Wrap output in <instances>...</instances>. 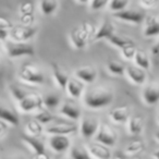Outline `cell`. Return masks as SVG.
I'll return each instance as SVG.
<instances>
[{"mask_svg":"<svg viewBox=\"0 0 159 159\" xmlns=\"http://www.w3.org/2000/svg\"><path fill=\"white\" fill-rule=\"evenodd\" d=\"M113 100V92L106 86H95L83 94V102L91 109H102L109 106Z\"/></svg>","mask_w":159,"mask_h":159,"instance_id":"1","label":"cell"},{"mask_svg":"<svg viewBox=\"0 0 159 159\" xmlns=\"http://www.w3.org/2000/svg\"><path fill=\"white\" fill-rule=\"evenodd\" d=\"M96 29L92 23L84 22L74 27L70 33V40L75 49H84L95 35Z\"/></svg>","mask_w":159,"mask_h":159,"instance_id":"2","label":"cell"},{"mask_svg":"<svg viewBox=\"0 0 159 159\" xmlns=\"http://www.w3.org/2000/svg\"><path fill=\"white\" fill-rule=\"evenodd\" d=\"M7 53L12 59L22 57H31L35 55V49L27 42H7L6 43Z\"/></svg>","mask_w":159,"mask_h":159,"instance_id":"3","label":"cell"},{"mask_svg":"<svg viewBox=\"0 0 159 159\" xmlns=\"http://www.w3.org/2000/svg\"><path fill=\"white\" fill-rule=\"evenodd\" d=\"M18 107L24 113H30L35 110H39L44 107L43 96L37 93L27 92L24 95V97L18 102Z\"/></svg>","mask_w":159,"mask_h":159,"instance_id":"4","label":"cell"},{"mask_svg":"<svg viewBox=\"0 0 159 159\" xmlns=\"http://www.w3.org/2000/svg\"><path fill=\"white\" fill-rule=\"evenodd\" d=\"M20 77L23 82L31 85H40L45 81V76L42 70H39L37 66L31 63L24 64L21 68Z\"/></svg>","mask_w":159,"mask_h":159,"instance_id":"5","label":"cell"},{"mask_svg":"<svg viewBox=\"0 0 159 159\" xmlns=\"http://www.w3.org/2000/svg\"><path fill=\"white\" fill-rule=\"evenodd\" d=\"M100 122L97 117L93 115H85L81 117V122H80V133L82 137L86 139H92L95 136L99 129Z\"/></svg>","mask_w":159,"mask_h":159,"instance_id":"6","label":"cell"},{"mask_svg":"<svg viewBox=\"0 0 159 159\" xmlns=\"http://www.w3.org/2000/svg\"><path fill=\"white\" fill-rule=\"evenodd\" d=\"M37 33V29L31 25H16L10 30V37L14 42H29Z\"/></svg>","mask_w":159,"mask_h":159,"instance_id":"7","label":"cell"},{"mask_svg":"<svg viewBox=\"0 0 159 159\" xmlns=\"http://www.w3.org/2000/svg\"><path fill=\"white\" fill-rule=\"evenodd\" d=\"M21 139L23 141V143L26 144L27 147L31 149V152H33V156L37 159H47L48 155L46 152V148H45L44 143L37 139L36 136H32L30 134H24L21 136Z\"/></svg>","mask_w":159,"mask_h":159,"instance_id":"8","label":"cell"},{"mask_svg":"<svg viewBox=\"0 0 159 159\" xmlns=\"http://www.w3.org/2000/svg\"><path fill=\"white\" fill-rule=\"evenodd\" d=\"M113 18L123 22L132 24H141L145 20V13L139 9H123L120 11L113 12Z\"/></svg>","mask_w":159,"mask_h":159,"instance_id":"9","label":"cell"},{"mask_svg":"<svg viewBox=\"0 0 159 159\" xmlns=\"http://www.w3.org/2000/svg\"><path fill=\"white\" fill-rule=\"evenodd\" d=\"M95 141L111 147V146L116 145V142H117V133H116V131L113 130L111 126H109L108 124L100 123L99 129H98L97 133H96V135H95Z\"/></svg>","mask_w":159,"mask_h":159,"instance_id":"10","label":"cell"},{"mask_svg":"<svg viewBox=\"0 0 159 159\" xmlns=\"http://www.w3.org/2000/svg\"><path fill=\"white\" fill-rule=\"evenodd\" d=\"M49 147L55 152H64L71 147V141L68 135L52 134L48 139Z\"/></svg>","mask_w":159,"mask_h":159,"instance_id":"11","label":"cell"},{"mask_svg":"<svg viewBox=\"0 0 159 159\" xmlns=\"http://www.w3.org/2000/svg\"><path fill=\"white\" fill-rule=\"evenodd\" d=\"M143 99L147 105H155L159 102V80L152 81L144 87Z\"/></svg>","mask_w":159,"mask_h":159,"instance_id":"12","label":"cell"},{"mask_svg":"<svg viewBox=\"0 0 159 159\" xmlns=\"http://www.w3.org/2000/svg\"><path fill=\"white\" fill-rule=\"evenodd\" d=\"M51 72H52V76L58 86L61 89H66L69 80H70L68 71L57 62H51Z\"/></svg>","mask_w":159,"mask_h":159,"instance_id":"13","label":"cell"},{"mask_svg":"<svg viewBox=\"0 0 159 159\" xmlns=\"http://www.w3.org/2000/svg\"><path fill=\"white\" fill-rule=\"evenodd\" d=\"M125 73L128 74L129 79L134 84L137 85H143L146 82V79H147L146 70L142 68V66H137V64H130V66H128Z\"/></svg>","mask_w":159,"mask_h":159,"instance_id":"14","label":"cell"},{"mask_svg":"<svg viewBox=\"0 0 159 159\" xmlns=\"http://www.w3.org/2000/svg\"><path fill=\"white\" fill-rule=\"evenodd\" d=\"M87 149H89V154L94 158L98 159H109L111 157V152L109 149V146L105 145L99 142H93L87 145Z\"/></svg>","mask_w":159,"mask_h":159,"instance_id":"15","label":"cell"},{"mask_svg":"<svg viewBox=\"0 0 159 159\" xmlns=\"http://www.w3.org/2000/svg\"><path fill=\"white\" fill-rule=\"evenodd\" d=\"M84 89H85V83L83 81L77 79L76 76L70 77L66 89V91L68 92L70 97L74 98V99L82 97L83 94H84Z\"/></svg>","mask_w":159,"mask_h":159,"instance_id":"16","label":"cell"},{"mask_svg":"<svg viewBox=\"0 0 159 159\" xmlns=\"http://www.w3.org/2000/svg\"><path fill=\"white\" fill-rule=\"evenodd\" d=\"M59 112L61 113L62 116L64 117L69 118L71 120H80L81 117H82V110L77 106L76 104L72 102H66L60 106V109H59Z\"/></svg>","mask_w":159,"mask_h":159,"instance_id":"17","label":"cell"},{"mask_svg":"<svg viewBox=\"0 0 159 159\" xmlns=\"http://www.w3.org/2000/svg\"><path fill=\"white\" fill-rule=\"evenodd\" d=\"M75 76L80 79L81 81L85 83V84H92L95 82L96 77H97V71L95 68L91 66H85L77 68L74 72Z\"/></svg>","mask_w":159,"mask_h":159,"instance_id":"18","label":"cell"},{"mask_svg":"<svg viewBox=\"0 0 159 159\" xmlns=\"http://www.w3.org/2000/svg\"><path fill=\"white\" fill-rule=\"evenodd\" d=\"M113 33H116V27L113 25V23L110 20H104V22L100 24V26L98 27V30H96L95 35L92 38V42H97V40L102 39H107L110 35H112Z\"/></svg>","mask_w":159,"mask_h":159,"instance_id":"19","label":"cell"},{"mask_svg":"<svg viewBox=\"0 0 159 159\" xmlns=\"http://www.w3.org/2000/svg\"><path fill=\"white\" fill-rule=\"evenodd\" d=\"M77 131V126L75 124L71 123H57V124H51V125L47 126L45 129V132L48 133L49 135L52 134H63L69 135L73 134Z\"/></svg>","mask_w":159,"mask_h":159,"instance_id":"20","label":"cell"},{"mask_svg":"<svg viewBox=\"0 0 159 159\" xmlns=\"http://www.w3.org/2000/svg\"><path fill=\"white\" fill-rule=\"evenodd\" d=\"M159 35V14L149 16L145 20V29H144V36L152 37V36Z\"/></svg>","mask_w":159,"mask_h":159,"instance_id":"21","label":"cell"},{"mask_svg":"<svg viewBox=\"0 0 159 159\" xmlns=\"http://www.w3.org/2000/svg\"><path fill=\"white\" fill-rule=\"evenodd\" d=\"M111 120L117 123H125L130 119V108L126 106L123 107H118V108H113L109 112Z\"/></svg>","mask_w":159,"mask_h":159,"instance_id":"22","label":"cell"},{"mask_svg":"<svg viewBox=\"0 0 159 159\" xmlns=\"http://www.w3.org/2000/svg\"><path fill=\"white\" fill-rule=\"evenodd\" d=\"M0 119L7 122L9 125L19 126L20 124V118L12 109L5 106H0Z\"/></svg>","mask_w":159,"mask_h":159,"instance_id":"23","label":"cell"},{"mask_svg":"<svg viewBox=\"0 0 159 159\" xmlns=\"http://www.w3.org/2000/svg\"><path fill=\"white\" fill-rule=\"evenodd\" d=\"M128 129L130 134L139 135L144 130V120L141 116H133L128 121Z\"/></svg>","mask_w":159,"mask_h":159,"instance_id":"24","label":"cell"},{"mask_svg":"<svg viewBox=\"0 0 159 159\" xmlns=\"http://www.w3.org/2000/svg\"><path fill=\"white\" fill-rule=\"evenodd\" d=\"M59 8V1L58 0H40L39 9L43 16H49L56 13Z\"/></svg>","mask_w":159,"mask_h":159,"instance_id":"25","label":"cell"},{"mask_svg":"<svg viewBox=\"0 0 159 159\" xmlns=\"http://www.w3.org/2000/svg\"><path fill=\"white\" fill-rule=\"evenodd\" d=\"M25 131H26L27 134L32 135V136H39L43 134V132L45 131L44 124H42L37 119H32L25 125Z\"/></svg>","mask_w":159,"mask_h":159,"instance_id":"26","label":"cell"},{"mask_svg":"<svg viewBox=\"0 0 159 159\" xmlns=\"http://www.w3.org/2000/svg\"><path fill=\"white\" fill-rule=\"evenodd\" d=\"M70 157L73 159H89L92 156L87 149V146L73 145L70 147Z\"/></svg>","mask_w":159,"mask_h":159,"instance_id":"27","label":"cell"},{"mask_svg":"<svg viewBox=\"0 0 159 159\" xmlns=\"http://www.w3.org/2000/svg\"><path fill=\"white\" fill-rule=\"evenodd\" d=\"M106 40H108L109 43H110L112 46L117 47V48H119L120 50H122L123 48H125L126 46H129V45H132V44H135L134 42H133L132 39H130V38L128 37H122V36H119L117 35L116 33H113L112 35H110L108 38H107Z\"/></svg>","mask_w":159,"mask_h":159,"instance_id":"28","label":"cell"},{"mask_svg":"<svg viewBox=\"0 0 159 159\" xmlns=\"http://www.w3.org/2000/svg\"><path fill=\"white\" fill-rule=\"evenodd\" d=\"M145 149V143L142 139H137V141H133L130 143L124 149V156L126 157H132L135 155L139 154Z\"/></svg>","mask_w":159,"mask_h":159,"instance_id":"29","label":"cell"},{"mask_svg":"<svg viewBox=\"0 0 159 159\" xmlns=\"http://www.w3.org/2000/svg\"><path fill=\"white\" fill-rule=\"evenodd\" d=\"M134 60L137 66H142V68L145 69V70H148V69L150 68L149 57H148L147 52H146L145 50H143V49H137L136 53H135Z\"/></svg>","mask_w":159,"mask_h":159,"instance_id":"30","label":"cell"},{"mask_svg":"<svg viewBox=\"0 0 159 159\" xmlns=\"http://www.w3.org/2000/svg\"><path fill=\"white\" fill-rule=\"evenodd\" d=\"M107 69L111 74L118 75V76L123 75L126 70L125 66L119 60H109L108 63H107Z\"/></svg>","mask_w":159,"mask_h":159,"instance_id":"31","label":"cell"},{"mask_svg":"<svg viewBox=\"0 0 159 159\" xmlns=\"http://www.w3.org/2000/svg\"><path fill=\"white\" fill-rule=\"evenodd\" d=\"M44 106L48 109H55L60 106V97L57 94H47L43 96Z\"/></svg>","mask_w":159,"mask_h":159,"instance_id":"32","label":"cell"},{"mask_svg":"<svg viewBox=\"0 0 159 159\" xmlns=\"http://www.w3.org/2000/svg\"><path fill=\"white\" fill-rule=\"evenodd\" d=\"M35 119H37L38 121L40 122L42 124H50L51 122L55 120V117H53V115L52 113H50L49 111H47V110H42V111H39L38 113H36L35 115Z\"/></svg>","mask_w":159,"mask_h":159,"instance_id":"33","label":"cell"},{"mask_svg":"<svg viewBox=\"0 0 159 159\" xmlns=\"http://www.w3.org/2000/svg\"><path fill=\"white\" fill-rule=\"evenodd\" d=\"M129 5V0H110V2L108 5V8L111 11H120V10H123L128 7Z\"/></svg>","mask_w":159,"mask_h":159,"instance_id":"34","label":"cell"},{"mask_svg":"<svg viewBox=\"0 0 159 159\" xmlns=\"http://www.w3.org/2000/svg\"><path fill=\"white\" fill-rule=\"evenodd\" d=\"M136 50H137V48H136V46H135V44H132L122 49L121 52H122V56H123L126 60H131V59H134Z\"/></svg>","mask_w":159,"mask_h":159,"instance_id":"35","label":"cell"},{"mask_svg":"<svg viewBox=\"0 0 159 159\" xmlns=\"http://www.w3.org/2000/svg\"><path fill=\"white\" fill-rule=\"evenodd\" d=\"M34 5L31 1H24L20 6V13L21 16H33Z\"/></svg>","mask_w":159,"mask_h":159,"instance_id":"36","label":"cell"},{"mask_svg":"<svg viewBox=\"0 0 159 159\" xmlns=\"http://www.w3.org/2000/svg\"><path fill=\"white\" fill-rule=\"evenodd\" d=\"M10 92H11L12 96H13V98L16 100V102H19V100H21L23 97H24V95L27 93L25 89H21V87L16 86V85H10Z\"/></svg>","mask_w":159,"mask_h":159,"instance_id":"37","label":"cell"},{"mask_svg":"<svg viewBox=\"0 0 159 159\" xmlns=\"http://www.w3.org/2000/svg\"><path fill=\"white\" fill-rule=\"evenodd\" d=\"M109 2H110V0H91L89 7L92 10H100L104 9L106 6H108Z\"/></svg>","mask_w":159,"mask_h":159,"instance_id":"38","label":"cell"},{"mask_svg":"<svg viewBox=\"0 0 159 159\" xmlns=\"http://www.w3.org/2000/svg\"><path fill=\"white\" fill-rule=\"evenodd\" d=\"M12 27H13V24H12L8 19L1 18V16H0V30H7V31H10Z\"/></svg>","mask_w":159,"mask_h":159,"instance_id":"39","label":"cell"},{"mask_svg":"<svg viewBox=\"0 0 159 159\" xmlns=\"http://www.w3.org/2000/svg\"><path fill=\"white\" fill-rule=\"evenodd\" d=\"M9 36H10V31L0 30V44H1V43H5Z\"/></svg>","mask_w":159,"mask_h":159,"instance_id":"40","label":"cell"},{"mask_svg":"<svg viewBox=\"0 0 159 159\" xmlns=\"http://www.w3.org/2000/svg\"><path fill=\"white\" fill-rule=\"evenodd\" d=\"M8 125H9V124H8L7 122H5L3 120L0 119V136H1V135H2L6 131H7Z\"/></svg>","mask_w":159,"mask_h":159,"instance_id":"41","label":"cell"},{"mask_svg":"<svg viewBox=\"0 0 159 159\" xmlns=\"http://www.w3.org/2000/svg\"><path fill=\"white\" fill-rule=\"evenodd\" d=\"M158 0H141V2L145 7H152V6L156 5V2Z\"/></svg>","mask_w":159,"mask_h":159,"instance_id":"42","label":"cell"},{"mask_svg":"<svg viewBox=\"0 0 159 159\" xmlns=\"http://www.w3.org/2000/svg\"><path fill=\"white\" fill-rule=\"evenodd\" d=\"M152 53L154 56H158L159 55V40L156 43V44L152 46Z\"/></svg>","mask_w":159,"mask_h":159,"instance_id":"43","label":"cell"},{"mask_svg":"<svg viewBox=\"0 0 159 159\" xmlns=\"http://www.w3.org/2000/svg\"><path fill=\"white\" fill-rule=\"evenodd\" d=\"M154 158H157V159H159V147L158 148H156V149L154 150V152H152V155Z\"/></svg>","mask_w":159,"mask_h":159,"instance_id":"44","label":"cell"},{"mask_svg":"<svg viewBox=\"0 0 159 159\" xmlns=\"http://www.w3.org/2000/svg\"><path fill=\"white\" fill-rule=\"evenodd\" d=\"M80 3H87V2H89L91 0H77Z\"/></svg>","mask_w":159,"mask_h":159,"instance_id":"45","label":"cell"},{"mask_svg":"<svg viewBox=\"0 0 159 159\" xmlns=\"http://www.w3.org/2000/svg\"><path fill=\"white\" fill-rule=\"evenodd\" d=\"M155 137H156V139H158V141H159V130H158V131H157V132H156V134H155Z\"/></svg>","mask_w":159,"mask_h":159,"instance_id":"46","label":"cell"}]
</instances>
